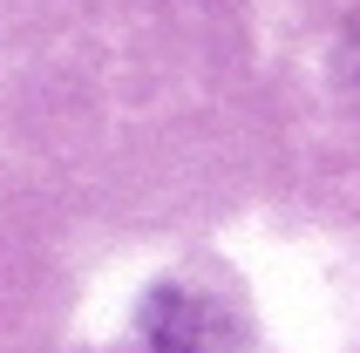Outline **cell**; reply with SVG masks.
<instances>
[{
	"label": "cell",
	"instance_id": "cell-1",
	"mask_svg": "<svg viewBox=\"0 0 360 353\" xmlns=\"http://www.w3.org/2000/svg\"><path fill=\"white\" fill-rule=\"evenodd\" d=\"M150 340H157V353H224L218 313H211L198 293H157V306H150Z\"/></svg>",
	"mask_w": 360,
	"mask_h": 353
},
{
	"label": "cell",
	"instance_id": "cell-2",
	"mask_svg": "<svg viewBox=\"0 0 360 353\" xmlns=\"http://www.w3.org/2000/svg\"><path fill=\"white\" fill-rule=\"evenodd\" d=\"M347 75H354V89H360V34H354V48H347Z\"/></svg>",
	"mask_w": 360,
	"mask_h": 353
}]
</instances>
